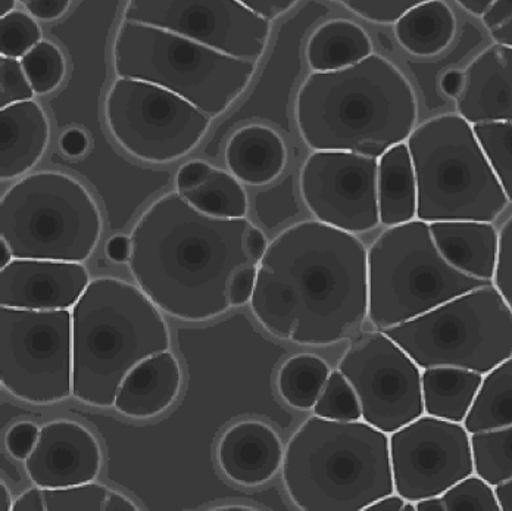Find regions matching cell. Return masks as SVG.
<instances>
[{
    "instance_id": "1",
    "label": "cell",
    "mask_w": 512,
    "mask_h": 511,
    "mask_svg": "<svg viewBox=\"0 0 512 511\" xmlns=\"http://www.w3.org/2000/svg\"><path fill=\"white\" fill-rule=\"evenodd\" d=\"M249 304L258 323L283 341H345L368 317L367 248L354 233L318 220L293 224L256 264Z\"/></svg>"
},
{
    "instance_id": "2",
    "label": "cell",
    "mask_w": 512,
    "mask_h": 511,
    "mask_svg": "<svg viewBox=\"0 0 512 511\" xmlns=\"http://www.w3.org/2000/svg\"><path fill=\"white\" fill-rule=\"evenodd\" d=\"M246 218H215L177 192L152 202L131 230L128 269L134 282L167 316L187 323L230 310L231 279L256 266L246 246Z\"/></svg>"
},
{
    "instance_id": "3",
    "label": "cell",
    "mask_w": 512,
    "mask_h": 511,
    "mask_svg": "<svg viewBox=\"0 0 512 511\" xmlns=\"http://www.w3.org/2000/svg\"><path fill=\"white\" fill-rule=\"evenodd\" d=\"M299 135L314 151L380 158L407 142L417 124L414 89L389 59L373 54L327 73H312L295 102Z\"/></svg>"
},
{
    "instance_id": "4",
    "label": "cell",
    "mask_w": 512,
    "mask_h": 511,
    "mask_svg": "<svg viewBox=\"0 0 512 511\" xmlns=\"http://www.w3.org/2000/svg\"><path fill=\"white\" fill-rule=\"evenodd\" d=\"M73 397L95 408L114 407L128 373L171 350L162 311L139 286L118 277L90 280L73 311Z\"/></svg>"
},
{
    "instance_id": "5",
    "label": "cell",
    "mask_w": 512,
    "mask_h": 511,
    "mask_svg": "<svg viewBox=\"0 0 512 511\" xmlns=\"http://www.w3.org/2000/svg\"><path fill=\"white\" fill-rule=\"evenodd\" d=\"M282 476L299 510H365L395 492L389 436L364 420L309 417L284 448Z\"/></svg>"
},
{
    "instance_id": "6",
    "label": "cell",
    "mask_w": 512,
    "mask_h": 511,
    "mask_svg": "<svg viewBox=\"0 0 512 511\" xmlns=\"http://www.w3.org/2000/svg\"><path fill=\"white\" fill-rule=\"evenodd\" d=\"M417 179V218L493 223L508 198L474 133L460 114H445L415 127L407 140Z\"/></svg>"
},
{
    "instance_id": "7",
    "label": "cell",
    "mask_w": 512,
    "mask_h": 511,
    "mask_svg": "<svg viewBox=\"0 0 512 511\" xmlns=\"http://www.w3.org/2000/svg\"><path fill=\"white\" fill-rule=\"evenodd\" d=\"M111 58L115 76L164 87L211 118L221 117L246 92L258 64L126 20L115 33Z\"/></svg>"
},
{
    "instance_id": "8",
    "label": "cell",
    "mask_w": 512,
    "mask_h": 511,
    "mask_svg": "<svg viewBox=\"0 0 512 511\" xmlns=\"http://www.w3.org/2000/svg\"><path fill=\"white\" fill-rule=\"evenodd\" d=\"M102 232L92 193L59 171L24 176L0 201V239L14 258L84 263L98 248Z\"/></svg>"
},
{
    "instance_id": "9",
    "label": "cell",
    "mask_w": 512,
    "mask_h": 511,
    "mask_svg": "<svg viewBox=\"0 0 512 511\" xmlns=\"http://www.w3.org/2000/svg\"><path fill=\"white\" fill-rule=\"evenodd\" d=\"M489 283L454 269L417 218L389 227L368 249V319L389 329Z\"/></svg>"
},
{
    "instance_id": "10",
    "label": "cell",
    "mask_w": 512,
    "mask_h": 511,
    "mask_svg": "<svg viewBox=\"0 0 512 511\" xmlns=\"http://www.w3.org/2000/svg\"><path fill=\"white\" fill-rule=\"evenodd\" d=\"M382 332L420 369L451 366L486 375L512 357V310L493 283Z\"/></svg>"
},
{
    "instance_id": "11",
    "label": "cell",
    "mask_w": 512,
    "mask_h": 511,
    "mask_svg": "<svg viewBox=\"0 0 512 511\" xmlns=\"http://www.w3.org/2000/svg\"><path fill=\"white\" fill-rule=\"evenodd\" d=\"M0 385L31 405L73 395V316L70 310L0 308Z\"/></svg>"
},
{
    "instance_id": "12",
    "label": "cell",
    "mask_w": 512,
    "mask_h": 511,
    "mask_svg": "<svg viewBox=\"0 0 512 511\" xmlns=\"http://www.w3.org/2000/svg\"><path fill=\"white\" fill-rule=\"evenodd\" d=\"M105 120L115 142L149 164L187 157L211 127V117L177 93L121 77L106 93Z\"/></svg>"
},
{
    "instance_id": "13",
    "label": "cell",
    "mask_w": 512,
    "mask_h": 511,
    "mask_svg": "<svg viewBox=\"0 0 512 511\" xmlns=\"http://www.w3.org/2000/svg\"><path fill=\"white\" fill-rule=\"evenodd\" d=\"M361 404L362 420L387 435L423 416V385L418 364L386 333H367L340 358Z\"/></svg>"
},
{
    "instance_id": "14",
    "label": "cell",
    "mask_w": 512,
    "mask_h": 511,
    "mask_svg": "<svg viewBox=\"0 0 512 511\" xmlns=\"http://www.w3.org/2000/svg\"><path fill=\"white\" fill-rule=\"evenodd\" d=\"M123 20L162 28L223 54L258 62L271 21L239 0H127Z\"/></svg>"
},
{
    "instance_id": "15",
    "label": "cell",
    "mask_w": 512,
    "mask_h": 511,
    "mask_svg": "<svg viewBox=\"0 0 512 511\" xmlns=\"http://www.w3.org/2000/svg\"><path fill=\"white\" fill-rule=\"evenodd\" d=\"M390 435L393 485L407 501L439 497L474 473L471 435L462 423L421 416Z\"/></svg>"
},
{
    "instance_id": "16",
    "label": "cell",
    "mask_w": 512,
    "mask_h": 511,
    "mask_svg": "<svg viewBox=\"0 0 512 511\" xmlns=\"http://www.w3.org/2000/svg\"><path fill=\"white\" fill-rule=\"evenodd\" d=\"M377 182L379 158L314 151L302 165L299 189L315 220L357 235L380 224Z\"/></svg>"
},
{
    "instance_id": "17",
    "label": "cell",
    "mask_w": 512,
    "mask_h": 511,
    "mask_svg": "<svg viewBox=\"0 0 512 511\" xmlns=\"http://www.w3.org/2000/svg\"><path fill=\"white\" fill-rule=\"evenodd\" d=\"M102 448L86 426L58 419L40 428L26 458L28 481L39 488H67L93 482L101 473Z\"/></svg>"
},
{
    "instance_id": "18",
    "label": "cell",
    "mask_w": 512,
    "mask_h": 511,
    "mask_svg": "<svg viewBox=\"0 0 512 511\" xmlns=\"http://www.w3.org/2000/svg\"><path fill=\"white\" fill-rule=\"evenodd\" d=\"M90 283L83 263L15 258L0 269V305L20 310H70Z\"/></svg>"
},
{
    "instance_id": "19",
    "label": "cell",
    "mask_w": 512,
    "mask_h": 511,
    "mask_svg": "<svg viewBox=\"0 0 512 511\" xmlns=\"http://www.w3.org/2000/svg\"><path fill=\"white\" fill-rule=\"evenodd\" d=\"M457 111L468 123H512V46L493 43L464 70Z\"/></svg>"
},
{
    "instance_id": "20",
    "label": "cell",
    "mask_w": 512,
    "mask_h": 511,
    "mask_svg": "<svg viewBox=\"0 0 512 511\" xmlns=\"http://www.w3.org/2000/svg\"><path fill=\"white\" fill-rule=\"evenodd\" d=\"M217 464L233 484L259 486L282 469L284 448L279 433L261 420H240L217 444Z\"/></svg>"
},
{
    "instance_id": "21",
    "label": "cell",
    "mask_w": 512,
    "mask_h": 511,
    "mask_svg": "<svg viewBox=\"0 0 512 511\" xmlns=\"http://www.w3.org/2000/svg\"><path fill=\"white\" fill-rule=\"evenodd\" d=\"M183 372L170 350L152 355L126 376L115 397L114 408L121 416L148 420L170 410L179 398Z\"/></svg>"
},
{
    "instance_id": "22",
    "label": "cell",
    "mask_w": 512,
    "mask_h": 511,
    "mask_svg": "<svg viewBox=\"0 0 512 511\" xmlns=\"http://www.w3.org/2000/svg\"><path fill=\"white\" fill-rule=\"evenodd\" d=\"M51 137L48 115L37 102L0 108V179H18L42 160Z\"/></svg>"
},
{
    "instance_id": "23",
    "label": "cell",
    "mask_w": 512,
    "mask_h": 511,
    "mask_svg": "<svg viewBox=\"0 0 512 511\" xmlns=\"http://www.w3.org/2000/svg\"><path fill=\"white\" fill-rule=\"evenodd\" d=\"M430 224L440 255L454 269L493 282L498 264L499 232L489 221H435Z\"/></svg>"
},
{
    "instance_id": "24",
    "label": "cell",
    "mask_w": 512,
    "mask_h": 511,
    "mask_svg": "<svg viewBox=\"0 0 512 511\" xmlns=\"http://www.w3.org/2000/svg\"><path fill=\"white\" fill-rule=\"evenodd\" d=\"M224 160L230 173L243 185H270L286 167V143L270 126L248 124L231 135Z\"/></svg>"
},
{
    "instance_id": "25",
    "label": "cell",
    "mask_w": 512,
    "mask_h": 511,
    "mask_svg": "<svg viewBox=\"0 0 512 511\" xmlns=\"http://www.w3.org/2000/svg\"><path fill=\"white\" fill-rule=\"evenodd\" d=\"M380 224L392 227L417 218V179L407 142L379 158Z\"/></svg>"
},
{
    "instance_id": "26",
    "label": "cell",
    "mask_w": 512,
    "mask_h": 511,
    "mask_svg": "<svg viewBox=\"0 0 512 511\" xmlns=\"http://www.w3.org/2000/svg\"><path fill=\"white\" fill-rule=\"evenodd\" d=\"M373 54V43L367 31L345 18H336L315 28L305 51L314 73L352 67Z\"/></svg>"
},
{
    "instance_id": "27",
    "label": "cell",
    "mask_w": 512,
    "mask_h": 511,
    "mask_svg": "<svg viewBox=\"0 0 512 511\" xmlns=\"http://www.w3.org/2000/svg\"><path fill=\"white\" fill-rule=\"evenodd\" d=\"M482 373L461 367H427L421 373L424 413L449 422L464 423L474 403Z\"/></svg>"
},
{
    "instance_id": "28",
    "label": "cell",
    "mask_w": 512,
    "mask_h": 511,
    "mask_svg": "<svg viewBox=\"0 0 512 511\" xmlns=\"http://www.w3.org/2000/svg\"><path fill=\"white\" fill-rule=\"evenodd\" d=\"M457 31V18L443 0H427L405 12L395 23L399 45L414 56H436L449 48Z\"/></svg>"
},
{
    "instance_id": "29",
    "label": "cell",
    "mask_w": 512,
    "mask_h": 511,
    "mask_svg": "<svg viewBox=\"0 0 512 511\" xmlns=\"http://www.w3.org/2000/svg\"><path fill=\"white\" fill-rule=\"evenodd\" d=\"M462 425L470 435L512 425V357L483 375L482 385Z\"/></svg>"
},
{
    "instance_id": "30",
    "label": "cell",
    "mask_w": 512,
    "mask_h": 511,
    "mask_svg": "<svg viewBox=\"0 0 512 511\" xmlns=\"http://www.w3.org/2000/svg\"><path fill=\"white\" fill-rule=\"evenodd\" d=\"M330 373L329 364L318 355H295L280 367L277 391L289 407L299 411L314 410Z\"/></svg>"
},
{
    "instance_id": "31",
    "label": "cell",
    "mask_w": 512,
    "mask_h": 511,
    "mask_svg": "<svg viewBox=\"0 0 512 511\" xmlns=\"http://www.w3.org/2000/svg\"><path fill=\"white\" fill-rule=\"evenodd\" d=\"M196 210L215 218H246L248 195L233 174L212 170L211 176L199 188L181 193Z\"/></svg>"
},
{
    "instance_id": "32",
    "label": "cell",
    "mask_w": 512,
    "mask_h": 511,
    "mask_svg": "<svg viewBox=\"0 0 512 511\" xmlns=\"http://www.w3.org/2000/svg\"><path fill=\"white\" fill-rule=\"evenodd\" d=\"M42 489L43 511H139L134 501L121 492L98 484Z\"/></svg>"
},
{
    "instance_id": "33",
    "label": "cell",
    "mask_w": 512,
    "mask_h": 511,
    "mask_svg": "<svg viewBox=\"0 0 512 511\" xmlns=\"http://www.w3.org/2000/svg\"><path fill=\"white\" fill-rule=\"evenodd\" d=\"M474 473L490 485L512 478V425L471 435Z\"/></svg>"
},
{
    "instance_id": "34",
    "label": "cell",
    "mask_w": 512,
    "mask_h": 511,
    "mask_svg": "<svg viewBox=\"0 0 512 511\" xmlns=\"http://www.w3.org/2000/svg\"><path fill=\"white\" fill-rule=\"evenodd\" d=\"M27 79L36 95H48L58 89L67 76V59L49 40H40L21 58Z\"/></svg>"
},
{
    "instance_id": "35",
    "label": "cell",
    "mask_w": 512,
    "mask_h": 511,
    "mask_svg": "<svg viewBox=\"0 0 512 511\" xmlns=\"http://www.w3.org/2000/svg\"><path fill=\"white\" fill-rule=\"evenodd\" d=\"M473 127L508 201L512 202V123H482Z\"/></svg>"
},
{
    "instance_id": "36",
    "label": "cell",
    "mask_w": 512,
    "mask_h": 511,
    "mask_svg": "<svg viewBox=\"0 0 512 511\" xmlns=\"http://www.w3.org/2000/svg\"><path fill=\"white\" fill-rule=\"evenodd\" d=\"M314 413L315 416L340 422H355L362 419L357 394L339 370L330 373L326 386L317 404L314 405Z\"/></svg>"
},
{
    "instance_id": "37",
    "label": "cell",
    "mask_w": 512,
    "mask_h": 511,
    "mask_svg": "<svg viewBox=\"0 0 512 511\" xmlns=\"http://www.w3.org/2000/svg\"><path fill=\"white\" fill-rule=\"evenodd\" d=\"M42 39V28L33 15L14 11L0 17V55L23 58Z\"/></svg>"
},
{
    "instance_id": "38",
    "label": "cell",
    "mask_w": 512,
    "mask_h": 511,
    "mask_svg": "<svg viewBox=\"0 0 512 511\" xmlns=\"http://www.w3.org/2000/svg\"><path fill=\"white\" fill-rule=\"evenodd\" d=\"M446 511H501L495 486L477 476H467L440 495Z\"/></svg>"
},
{
    "instance_id": "39",
    "label": "cell",
    "mask_w": 512,
    "mask_h": 511,
    "mask_svg": "<svg viewBox=\"0 0 512 511\" xmlns=\"http://www.w3.org/2000/svg\"><path fill=\"white\" fill-rule=\"evenodd\" d=\"M34 95L20 59L0 56V108L30 101Z\"/></svg>"
},
{
    "instance_id": "40",
    "label": "cell",
    "mask_w": 512,
    "mask_h": 511,
    "mask_svg": "<svg viewBox=\"0 0 512 511\" xmlns=\"http://www.w3.org/2000/svg\"><path fill=\"white\" fill-rule=\"evenodd\" d=\"M427 0H343L358 17L376 24H395L405 12Z\"/></svg>"
},
{
    "instance_id": "41",
    "label": "cell",
    "mask_w": 512,
    "mask_h": 511,
    "mask_svg": "<svg viewBox=\"0 0 512 511\" xmlns=\"http://www.w3.org/2000/svg\"><path fill=\"white\" fill-rule=\"evenodd\" d=\"M492 283L512 310V216L499 230L498 264Z\"/></svg>"
},
{
    "instance_id": "42",
    "label": "cell",
    "mask_w": 512,
    "mask_h": 511,
    "mask_svg": "<svg viewBox=\"0 0 512 511\" xmlns=\"http://www.w3.org/2000/svg\"><path fill=\"white\" fill-rule=\"evenodd\" d=\"M482 21L493 42L512 46V0H496Z\"/></svg>"
},
{
    "instance_id": "43",
    "label": "cell",
    "mask_w": 512,
    "mask_h": 511,
    "mask_svg": "<svg viewBox=\"0 0 512 511\" xmlns=\"http://www.w3.org/2000/svg\"><path fill=\"white\" fill-rule=\"evenodd\" d=\"M40 429L31 422H18L8 429L5 435V447L15 460L26 461L36 445Z\"/></svg>"
},
{
    "instance_id": "44",
    "label": "cell",
    "mask_w": 512,
    "mask_h": 511,
    "mask_svg": "<svg viewBox=\"0 0 512 511\" xmlns=\"http://www.w3.org/2000/svg\"><path fill=\"white\" fill-rule=\"evenodd\" d=\"M256 282V266L243 267L234 274L230 282L229 299L231 307H242L251 302Z\"/></svg>"
},
{
    "instance_id": "45",
    "label": "cell",
    "mask_w": 512,
    "mask_h": 511,
    "mask_svg": "<svg viewBox=\"0 0 512 511\" xmlns=\"http://www.w3.org/2000/svg\"><path fill=\"white\" fill-rule=\"evenodd\" d=\"M214 167L208 162L196 160L187 162L180 167L176 176V188L180 193L190 192V190L199 188L202 183L211 176Z\"/></svg>"
},
{
    "instance_id": "46",
    "label": "cell",
    "mask_w": 512,
    "mask_h": 511,
    "mask_svg": "<svg viewBox=\"0 0 512 511\" xmlns=\"http://www.w3.org/2000/svg\"><path fill=\"white\" fill-rule=\"evenodd\" d=\"M24 5L36 20L55 21L68 11L71 0H27Z\"/></svg>"
},
{
    "instance_id": "47",
    "label": "cell",
    "mask_w": 512,
    "mask_h": 511,
    "mask_svg": "<svg viewBox=\"0 0 512 511\" xmlns=\"http://www.w3.org/2000/svg\"><path fill=\"white\" fill-rule=\"evenodd\" d=\"M239 2L261 17L273 21L287 14L299 0H239Z\"/></svg>"
},
{
    "instance_id": "48",
    "label": "cell",
    "mask_w": 512,
    "mask_h": 511,
    "mask_svg": "<svg viewBox=\"0 0 512 511\" xmlns=\"http://www.w3.org/2000/svg\"><path fill=\"white\" fill-rule=\"evenodd\" d=\"M89 148V137L83 130L68 129L61 137V149L68 155V157H81L84 152Z\"/></svg>"
},
{
    "instance_id": "49",
    "label": "cell",
    "mask_w": 512,
    "mask_h": 511,
    "mask_svg": "<svg viewBox=\"0 0 512 511\" xmlns=\"http://www.w3.org/2000/svg\"><path fill=\"white\" fill-rule=\"evenodd\" d=\"M106 257L117 264L128 263L131 252L130 238L124 235H115L106 242Z\"/></svg>"
},
{
    "instance_id": "50",
    "label": "cell",
    "mask_w": 512,
    "mask_h": 511,
    "mask_svg": "<svg viewBox=\"0 0 512 511\" xmlns=\"http://www.w3.org/2000/svg\"><path fill=\"white\" fill-rule=\"evenodd\" d=\"M12 511H43L42 489L33 485V488L24 491L15 500Z\"/></svg>"
},
{
    "instance_id": "51",
    "label": "cell",
    "mask_w": 512,
    "mask_h": 511,
    "mask_svg": "<svg viewBox=\"0 0 512 511\" xmlns=\"http://www.w3.org/2000/svg\"><path fill=\"white\" fill-rule=\"evenodd\" d=\"M246 246H248L249 254L254 258L255 263L258 264L268 248L267 238L261 229L251 226L248 236H246Z\"/></svg>"
},
{
    "instance_id": "52",
    "label": "cell",
    "mask_w": 512,
    "mask_h": 511,
    "mask_svg": "<svg viewBox=\"0 0 512 511\" xmlns=\"http://www.w3.org/2000/svg\"><path fill=\"white\" fill-rule=\"evenodd\" d=\"M464 87V71L449 70L440 79V89L449 98L457 99Z\"/></svg>"
},
{
    "instance_id": "53",
    "label": "cell",
    "mask_w": 512,
    "mask_h": 511,
    "mask_svg": "<svg viewBox=\"0 0 512 511\" xmlns=\"http://www.w3.org/2000/svg\"><path fill=\"white\" fill-rule=\"evenodd\" d=\"M407 500L401 495H386L380 500L374 501L371 506H368L364 511H402L404 510Z\"/></svg>"
},
{
    "instance_id": "54",
    "label": "cell",
    "mask_w": 512,
    "mask_h": 511,
    "mask_svg": "<svg viewBox=\"0 0 512 511\" xmlns=\"http://www.w3.org/2000/svg\"><path fill=\"white\" fill-rule=\"evenodd\" d=\"M468 14L482 18L496 0H455Z\"/></svg>"
},
{
    "instance_id": "55",
    "label": "cell",
    "mask_w": 512,
    "mask_h": 511,
    "mask_svg": "<svg viewBox=\"0 0 512 511\" xmlns=\"http://www.w3.org/2000/svg\"><path fill=\"white\" fill-rule=\"evenodd\" d=\"M495 494L502 511H512V478L495 485Z\"/></svg>"
},
{
    "instance_id": "56",
    "label": "cell",
    "mask_w": 512,
    "mask_h": 511,
    "mask_svg": "<svg viewBox=\"0 0 512 511\" xmlns=\"http://www.w3.org/2000/svg\"><path fill=\"white\" fill-rule=\"evenodd\" d=\"M415 510L417 511H446L445 504H443L442 497H429L415 503Z\"/></svg>"
},
{
    "instance_id": "57",
    "label": "cell",
    "mask_w": 512,
    "mask_h": 511,
    "mask_svg": "<svg viewBox=\"0 0 512 511\" xmlns=\"http://www.w3.org/2000/svg\"><path fill=\"white\" fill-rule=\"evenodd\" d=\"M15 500L5 482H0V510L9 511L14 507Z\"/></svg>"
},
{
    "instance_id": "58",
    "label": "cell",
    "mask_w": 512,
    "mask_h": 511,
    "mask_svg": "<svg viewBox=\"0 0 512 511\" xmlns=\"http://www.w3.org/2000/svg\"><path fill=\"white\" fill-rule=\"evenodd\" d=\"M12 260H15L14 254H12L11 248H9L8 243L0 239V269L8 266Z\"/></svg>"
},
{
    "instance_id": "59",
    "label": "cell",
    "mask_w": 512,
    "mask_h": 511,
    "mask_svg": "<svg viewBox=\"0 0 512 511\" xmlns=\"http://www.w3.org/2000/svg\"><path fill=\"white\" fill-rule=\"evenodd\" d=\"M18 2H20V0H0V17L17 11L15 8H17Z\"/></svg>"
},
{
    "instance_id": "60",
    "label": "cell",
    "mask_w": 512,
    "mask_h": 511,
    "mask_svg": "<svg viewBox=\"0 0 512 511\" xmlns=\"http://www.w3.org/2000/svg\"><path fill=\"white\" fill-rule=\"evenodd\" d=\"M215 511H255V509H252V507L248 506H220L215 507V509H212Z\"/></svg>"
},
{
    "instance_id": "61",
    "label": "cell",
    "mask_w": 512,
    "mask_h": 511,
    "mask_svg": "<svg viewBox=\"0 0 512 511\" xmlns=\"http://www.w3.org/2000/svg\"><path fill=\"white\" fill-rule=\"evenodd\" d=\"M333 2H339V3H342L343 0H333Z\"/></svg>"
},
{
    "instance_id": "62",
    "label": "cell",
    "mask_w": 512,
    "mask_h": 511,
    "mask_svg": "<svg viewBox=\"0 0 512 511\" xmlns=\"http://www.w3.org/2000/svg\"><path fill=\"white\" fill-rule=\"evenodd\" d=\"M20 2H21V3H26V2H27V0H20Z\"/></svg>"
}]
</instances>
